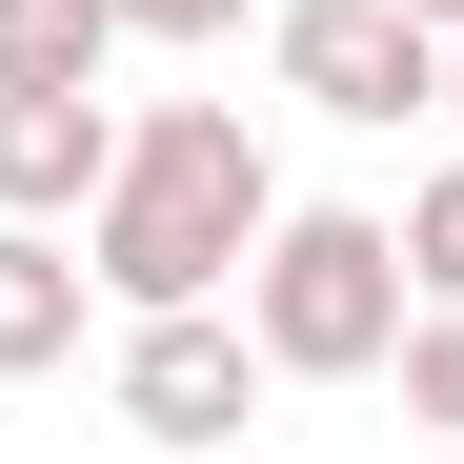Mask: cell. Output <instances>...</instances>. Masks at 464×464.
I'll use <instances>...</instances> for the list:
<instances>
[{
    "mask_svg": "<svg viewBox=\"0 0 464 464\" xmlns=\"http://www.w3.org/2000/svg\"><path fill=\"white\" fill-rule=\"evenodd\" d=\"M263 222H283V162H263L243 102H141L121 162H102V202H82V283L121 303V324L141 303H222Z\"/></svg>",
    "mask_w": 464,
    "mask_h": 464,
    "instance_id": "6da1fadb",
    "label": "cell"
},
{
    "mask_svg": "<svg viewBox=\"0 0 464 464\" xmlns=\"http://www.w3.org/2000/svg\"><path fill=\"white\" fill-rule=\"evenodd\" d=\"M243 343H263V383H383V343H404V222H363V202H283L263 243H243Z\"/></svg>",
    "mask_w": 464,
    "mask_h": 464,
    "instance_id": "7a4b0ae2",
    "label": "cell"
},
{
    "mask_svg": "<svg viewBox=\"0 0 464 464\" xmlns=\"http://www.w3.org/2000/svg\"><path fill=\"white\" fill-rule=\"evenodd\" d=\"M102 404H121V444H162V464L243 444V404H263V343H243V303H141Z\"/></svg>",
    "mask_w": 464,
    "mask_h": 464,
    "instance_id": "3957f363",
    "label": "cell"
},
{
    "mask_svg": "<svg viewBox=\"0 0 464 464\" xmlns=\"http://www.w3.org/2000/svg\"><path fill=\"white\" fill-rule=\"evenodd\" d=\"M263 61L303 121H444V21H404V0H283Z\"/></svg>",
    "mask_w": 464,
    "mask_h": 464,
    "instance_id": "277c9868",
    "label": "cell"
},
{
    "mask_svg": "<svg viewBox=\"0 0 464 464\" xmlns=\"http://www.w3.org/2000/svg\"><path fill=\"white\" fill-rule=\"evenodd\" d=\"M121 162V102L102 82H0V222H82Z\"/></svg>",
    "mask_w": 464,
    "mask_h": 464,
    "instance_id": "5b68a950",
    "label": "cell"
},
{
    "mask_svg": "<svg viewBox=\"0 0 464 464\" xmlns=\"http://www.w3.org/2000/svg\"><path fill=\"white\" fill-rule=\"evenodd\" d=\"M82 243L61 222H0V383H41V363H82Z\"/></svg>",
    "mask_w": 464,
    "mask_h": 464,
    "instance_id": "8992f818",
    "label": "cell"
},
{
    "mask_svg": "<svg viewBox=\"0 0 464 464\" xmlns=\"http://www.w3.org/2000/svg\"><path fill=\"white\" fill-rule=\"evenodd\" d=\"M102 61H121L102 0H0V82H102Z\"/></svg>",
    "mask_w": 464,
    "mask_h": 464,
    "instance_id": "52a82bcc",
    "label": "cell"
},
{
    "mask_svg": "<svg viewBox=\"0 0 464 464\" xmlns=\"http://www.w3.org/2000/svg\"><path fill=\"white\" fill-rule=\"evenodd\" d=\"M383 383H404V424H424V444H464V303H404Z\"/></svg>",
    "mask_w": 464,
    "mask_h": 464,
    "instance_id": "ba28073f",
    "label": "cell"
},
{
    "mask_svg": "<svg viewBox=\"0 0 464 464\" xmlns=\"http://www.w3.org/2000/svg\"><path fill=\"white\" fill-rule=\"evenodd\" d=\"M404 283H424V303H464V162H424V182H404Z\"/></svg>",
    "mask_w": 464,
    "mask_h": 464,
    "instance_id": "9c48e42d",
    "label": "cell"
},
{
    "mask_svg": "<svg viewBox=\"0 0 464 464\" xmlns=\"http://www.w3.org/2000/svg\"><path fill=\"white\" fill-rule=\"evenodd\" d=\"M121 41H243V0H102Z\"/></svg>",
    "mask_w": 464,
    "mask_h": 464,
    "instance_id": "30bf717a",
    "label": "cell"
},
{
    "mask_svg": "<svg viewBox=\"0 0 464 464\" xmlns=\"http://www.w3.org/2000/svg\"><path fill=\"white\" fill-rule=\"evenodd\" d=\"M444 121H464V21H444Z\"/></svg>",
    "mask_w": 464,
    "mask_h": 464,
    "instance_id": "8fae6325",
    "label": "cell"
},
{
    "mask_svg": "<svg viewBox=\"0 0 464 464\" xmlns=\"http://www.w3.org/2000/svg\"><path fill=\"white\" fill-rule=\"evenodd\" d=\"M404 21H464V0H404Z\"/></svg>",
    "mask_w": 464,
    "mask_h": 464,
    "instance_id": "7c38bea8",
    "label": "cell"
}]
</instances>
